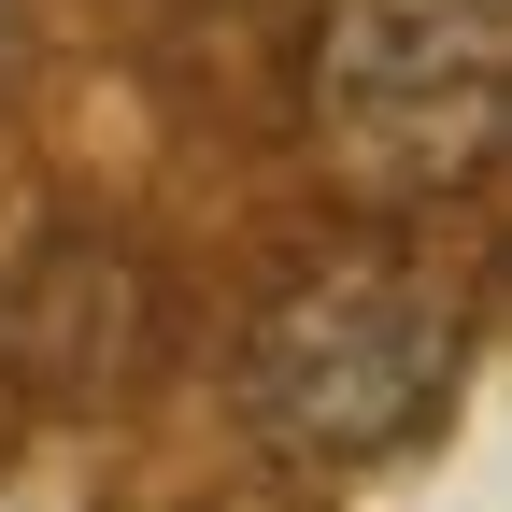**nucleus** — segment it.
<instances>
[{
	"mask_svg": "<svg viewBox=\"0 0 512 512\" xmlns=\"http://www.w3.org/2000/svg\"><path fill=\"white\" fill-rule=\"evenodd\" d=\"M299 143L356 214H427L512 157V0H328Z\"/></svg>",
	"mask_w": 512,
	"mask_h": 512,
	"instance_id": "nucleus-1",
	"label": "nucleus"
},
{
	"mask_svg": "<svg viewBox=\"0 0 512 512\" xmlns=\"http://www.w3.org/2000/svg\"><path fill=\"white\" fill-rule=\"evenodd\" d=\"M470 370V299L427 256H328V271L271 285V313L242 328V427L285 470H370L399 441L441 427Z\"/></svg>",
	"mask_w": 512,
	"mask_h": 512,
	"instance_id": "nucleus-2",
	"label": "nucleus"
},
{
	"mask_svg": "<svg viewBox=\"0 0 512 512\" xmlns=\"http://www.w3.org/2000/svg\"><path fill=\"white\" fill-rule=\"evenodd\" d=\"M15 72H29V15L0 0V100H15Z\"/></svg>",
	"mask_w": 512,
	"mask_h": 512,
	"instance_id": "nucleus-3",
	"label": "nucleus"
}]
</instances>
